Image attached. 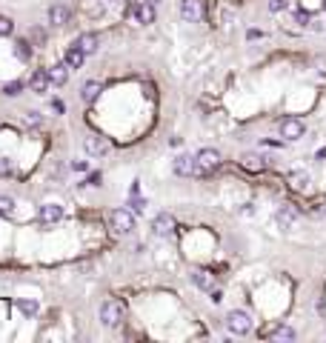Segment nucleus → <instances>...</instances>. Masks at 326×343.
I'll list each match as a JSON object with an SVG mask.
<instances>
[{"label": "nucleus", "instance_id": "f257e3e1", "mask_svg": "<svg viewBox=\"0 0 326 343\" xmlns=\"http://www.w3.org/2000/svg\"><path fill=\"white\" fill-rule=\"evenodd\" d=\"M100 323L103 326H120L123 323V315H126V306L120 303V300H106V303H100Z\"/></svg>", "mask_w": 326, "mask_h": 343}, {"label": "nucleus", "instance_id": "f03ea898", "mask_svg": "<svg viewBox=\"0 0 326 343\" xmlns=\"http://www.w3.org/2000/svg\"><path fill=\"white\" fill-rule=\"evenodd\" d=\"M109 229H112V235H117V238H126V235L135 232V218L126 209H115L109 215Z\"/></svg>", "mask_w": 326, "mask_h": 343}, {"label": "nucleus", "instance_id": "7ed1b4c3", "mask_svg": "<svg viewBox=\"0 0 326 343\" xmlns=\"http://www.w3.org/2000/svg\"><path fill=\"white\" fill-rule=\"evenodd\" d=\"M221 152L218 149H201L194 155V175H209L221 166Z\"/></svg>", "mask_w": 326, "mask_h": 343}, {"label": "nucleus", "instance_id": "20e7f679", "mask_svg": "<svg viewBox=\"0 0 326 343\" xmlns=\"http://www.w3.org/2000/svg\"><path fill=\"white\" fill-rule=\"evenodd\" d=\"M226 329L232 334H249L252 332V315L243 312V309H232L226 315Z\"/></svg>", "mask_w": 326, "mask_h": 343}, {"label": "nucleus", "instance_id": "39448f33", "mask_svg": "<svg viewBox=\"0 0 326 343\" xmlns=\"http://www.w3.org/2000/svg\"><path fill=\"white\" fill-rule=\"evenodd\" d=\"M203 15H206L203 0H180V18H183L186 23H201Z\"/></svg>", "mask_w": 326, "mask_h": 343}, {"label": "nucleus", "instance_id": "423d86ee", "mask_svg": "<svg viewBox=\"0 0 326 343\" xmlns=\"http://www.w3.org/2000/svg\"><path fill=\"white\" fill-rule=\"evenodd\" d=\"M83 152H86L89 158H106V155L112 152V146H109L100 134H86V138H83Z\"/></svg>", "mask_w": 326, "mask_h": 343}, {"label": "nucleus", "instance_id": "0eeeda50", "mask_svg": "<svg viewBox=\"0 0 326 343\" xmlns=\"http://www.w3.org/2000/svg\"><path fill=\"white\" fill-rule=\"evenodd\" d=\"M175 229H177V220H175V215H169V212H160V215H155V220H152V232L160 235V238L175 235Z\"/></svg>", "mask_w": 326, "mask_h": 343}, {"label": "nucleus", "instance_id": "6e6552de", "mask_svg": "<svg viewBox=\"0 0 326 343\" xmlns=\"http://www.w3.org/2000/svg\"><path fill=\"white\" fill-rule=\"evenodd\" d=\"M303 132H306V126H303V120H298V117H286V120H281V138L283 141H300L303 138Z\"/></svg>", "mask_w": 326, "mask_h": 343}, {"label": "nucleus", "instance_id": "1a4fd4ad", "mask_svg": "<svg viewBox=\"0 0 326 343\" xmlns=\"http://www.w3.org/2000/svg\"><path fill=\"white\" fill-rule=\"evenodd\" d=\"M129 15H132L138 23H155V3H149V0H143V3H135V6H129Z\"/></svg>", "mask_w": 326, "mask_h": 343}, {"label": "nucleus", "instance_id": "9d476101", "mask_svg": "<svg viewBox=\"0 0 326 343\" xmlns=\"http://www.w3.org/2000/svg\"><path fill=\"white\" fill-rule=\"evenodd\" d=\"M69 20H72V9L66 3L49 6V23H52V26H69Z\"/></svg>", "mask_w": 326, "mask_h": 343}, {"label": "nucleus", "instance_id": "9b49d317", "mask_svg": "<svg viewBox=\"0 0 326 343\" xmlns=\"http://www.w3.org/2000/svg\"><path fill=\"white\" fill-rule=\"evenodd\" d=\"M172 172L175 175H180V177H186V175H194V155H177L175 160H172Z\"/></svg>", "mask_w": 326, "mask_h": 343}, {"label": "nucleus", "instance_id": "f8f14e48", "mask_svg": "<svg viewBox=\"0 0 326 343\" xmlns=\"http://www.w3.org/2000/svg\"><path fill=\"white\" fill-rule=\"evenodd\" d=\"M286 183H289L295 192H309L312 177H309V172H303V169H295V172H289V175H286Z\"/></svg>", "mask_w": 326, "mask_h": 343}, {"label": "nucleus", "instance_id": "ddd939ff", "mask_svg": "<svg viewBox=\"0 0 326 343\" xmlns=\"http://www.w3.org/2000/svg\"><path fill=\"white\" fill-rule=\"evenodd\" d=\"M275 220H278V226L281 229H295V223H298V212H295V206H281V209L275 212Z\"/></svg>", "mask_w": 326, "mask_h": 343}, {"label": "nucleus", "instance_id": "4468645a", "mask_svg": "<svg viewBox=\"0 0 326 343\" xmlns=\"http://www.w3.org/2000/svg\"><path fill=\"white\" fill-rule=\"evenodd\" d=\"M40 220L43 223H57V220H63V206H57V203H46V206H40Z\"/></svg>", "mask_w": 326, "mask_h": 343}, {"label": "nucleus", "instance_id": "2eb2a0df", "mask_svg": "<svg viewBox=\"0 0 326 343\" xmlns=\"http://www.w3.org/2000/svg\"><path fill=\"white\" fill-rule=\"evenodd\" d=\"M83 60H86V52H83V49H78V46H69V49H66V54H63V63H66L69 69H80V66H83Z\"/></svg>", "mask_w": 326, "mask_h": 343}, {"label": "nucleus", "instance_id": "dca6fc26", "mask_svg": "<svg viewBox=\"0 0 326 343\" xmlns=\"http://www.w3.org/2000/svg\"><path fill=\"white\" fill-rule=\"evenodd\" d=\"M100 92H103V86L97 80H86L83 89H80V97H83V103H95L97 97H100Z\"/></svg>", "mask_w": 326, "mask_h": 343}, {"label": "nucleus", "instance_id": "f3484780", "mask_svg": "<svg viewBox=\"0 0 326 343\" xmlns=\"http://www.w3.org/2000/svg\"><path fill=\"white\" fill-rule=\"evenodd\" d=\"M75 46H78V49H83L86 54H95L97 49H100V37L92 35V32H86V35L78 37V43H75Z\"/></svg>", "mask_w": 326, "mask_h": 343}, {"label": "nucleus", "instance_id": "a211bd4d", "mask_svg": "<svg viewBox=\"0 0 326 343\" xmlns=\"http://www.w3.org/2000/svg\"><path fill=\"white\" fill-rule=\"evenodd\" d=\"M49 86H52V78H49V72H35V75H32V92L43 95Z\"/></svg>", "mask_w": 326, "mask_h": 343}, {"label": "nucleus", "instance_id": "6ab92c4d", "mask_svg": "<svg viewBox=\"0 0 326 343\" xmlns=\"http://www.w3.org/2000/svg\"><path fill=\"white\" fill-rule=\"evenodd\" d=\"M192 283L198 286V289H203V292H209L212 286H215L212 275H209V272H203V269H194V272H192Z\"/></svg>", "mask_w": 326, "mask_h": 343}, {"label": "nucleus", "instance_id": "aec40b11", "mask_svg": "<svg viewBox=\"0 0 326 343\" xmlns=\"http://www.w3.org/2000/svg\"><path fill=\"white\" fill-rule=\"evenodd\" d=\"M49 78H52L54 86H66V80H69V66H66V63L52 66V69H49Z\"/></svg>", "mask_w": 326, "mask_h": 343}, {"label": "nucleus", "instance_id": "412c9836", "mask_svg": "<svg viewBox=\"0 0 326 343\" xmlns=\"http://www.w3.org/2000/svg\"><path fill=\"white\" fill-rule=\"evenodd\" d=\"M269 337L272 340H295V329L292 326H275V329H269Z\"/></svg>", "mask_w": 326, "mask_h": 343}, {"label": "nucleus", "instance_id": "4be33fe9", "mask_svg": "<svg viewBox=\"0 0 326 343\" xmlns=\"http://www.w3.org/2000/svg\"><path fill=\"white\" fill-rule=\"evenodd\" d=\"M240 163H243V169H249V172H260V169L266 166L260 155H243V158H240Z\"/></svg>", "mask_w": 326, "mask_h": 343}, {"label": "nucleus", "instance_id": "5701e85b", "mask_svg": "<svg viewBox=\"0 0 326 343\" xmlns=\"http://www.w3.org/2000/svg\"><path fill=\"white\" fill-rule=\"evenodd\" d=\"M15 54H18L20 60H29V57H32V43H29V40H18V43H15Z\"/></svg>", "mask_w": 326, "mask_h": 343}, {"label": "nucleus", "instance_id": "b1692460", "mask_svg": "<svg viewBox=\"0 0 326 343\" xmlns=\"http://www.w3.org/2000/svg\"><path fill=\"white\" fill-rule=\"evenodd\" d=\"M23 92V80H9L6 86H3V95L6 97H15V95H20Z\"/></svg>", "mask_w": 326, "mask_h": 343}, {"label": "nucleus", "instance_id": "393cba45", "mask_svg": "<svg viewBox=\"0 0 326 343\" xmlns=\"http://www.w3.org/2000/svg\"><path fill=\"white\" fill-rule=\"evenodd\" d=\"M18 309H20V315H26V317L37 315V303H35V300H20Z\"/></svg>", "mask_w": 326, "mask_h": 343}, {"label": "nucleus", "instance_id": "a878e982", "mask_svg": "<svg viewBox=\"0 0 326 343\" xmlns=\"http://www.w3.org/2000/svg\"><path fill=\"white\" fill-rule=\"evenodd\" d=\"M12 212H15V197L0 194V215H12Z\"/></svg>", "mask_w": 326, "mask_h": 343}, {"label": "nucleus", "instance_id": "bb28decb", "mask_svg": "<svg viewBox=\"0 0 326 343\" xmlns=\"http://www.w3.org/2000/svg\"><path fill=\"white\" fill-rule=\"evenodd\" d=\"M12 32H15V23H12V18L0 15V37H9Z\"/></svg>", "mask_w": 326, "mask_h": 343}, {"label": "nucleus", "instance_id": "cd10ccee", "mask_svg": "<svg viewBox=\"0 0 326 343\" xmlns=\"http://www.w3.org/2000/svg\"><path fill=\"white\" fill-rule=\"evenodd\" d=\"M26 123H29V126H40V123H43L40 112H35V109H32V112H26Z\"/></svg>", "mask_w": 326, "mask_h": 343}, {"label": "nucleus", "instance_id": "c85d7f7f", "mask_svg": "<svg viewBox=\"0 0 326 343\" xmlns=\"http://www.w3.org/2000/svg\"><path fill=\"white\" fill-rule=\"evenodd\" d=\"M129 206H132V209L138 212V215H141V212L146 209V200H143V197H138V194H132V200H129Z\"/></svg>", "mask_w": 326, "mask_h": 343}, {"label": "nucleus", "instance_id": "c756f323", "mask_svg": "<svg viewBox=\"0 0 326 343\" xmlns=\"http://www.w3.org/2000/svg\"><path fill=\"white\" fill-rule=\"evenodd\" d=\"M295 20H298L300 26H306L309 20H312V15H309V12H306V9H298V12H295Z\"/></svg>", "mask_w": 326, "mask_h": 343}, {"label": "nucleus", "instance_id": "7c9ffc66", "mask_svg": "<svg viewBox=\"0 0 326 343\" xmlns=\"http://www.w3.org/2000/svg\"><path fill=\"white\" fill-rule=\"evenodd\" d=\"M289 6V0H269V12H283Z\"/></svg>", "mask_w": 326, "mask_h": 343}, {"label": "nucleus", "instance_id": "2f4dec72", "mask_svg": "<svg viewBox=\"0 0 326 343\" xmlns=\"http://www.w3.org/2000/svg\"><path fill=\"white\" fill-rule=\"evenodd\" d=\"M72 169H75V172H86V160H75Z\"/></svg>", "mask_w": 326, "mask_h": 343}, {"label": "nucleus", "instance_id": "473e14b6", "mask_svg": "<svg viewBox=\"0 0 326 343\" xmlns=\"http://www.w3.org/2000/svg\"><path fill=\"white\" fill-rule=\"evenodd\" d=\"M9 160H6V158H3V160H0V175H9Z\"/></svg>", "mask_w": 326, "mask_h": 343}, {"label": "nucleus", "instance_id": "72a5a7b5", "mask_svg": "<svg viewBox=\"0 0 326 343\" xmlns=\"http://www.w3.org/2000/svg\"><path fill=\"white\" fill-rule=\"evenodd\" d=\"M86 183H92V186H97L100 183V175H97V172H92V175L86 177Z\"/></svg>", "mask_w": 326, "mask_h": 343}, {"label": "nucleus", "instance_id": "f704fd0d", "mask_svg": "<svg viewBox=\"0 0 326 343\" xmlns=\"http://www.w3.org/2000/svg\"><path fill=\"white\" fill-rule=\"evenodd\" d=\"M32 37H35L37 43H46V35H43V32H40V29H35V35H32Z\"/></svg>", "mask_w": 326, "mask_h": 343}, {"label": "nucleus", "instance_id": "c9c22d12", "mask_svg": "<svg viewBox=\"0 0 326 343\" xmlns=\"http://www.w3.org/2000/svg\"><path fill=\"white\" fill-rule=\"evenodd\" d=\"M317 72H320V75L326 78V60H317Z\"/></svg>", "mask_w": 326, "mask_h": 343}, {"label": "nucleus", "instance_id": "e433bc0d", "mask_svg": "<svg viewBox=\"0 0 326 343\" xmlns=\"http://www.w3.org/2000/svg\"><path fill=\"white\" fill-rule=\"evenodd\" d=\"M317 160H326V146H323L320 152H317Z\"/></svg>", "mask_w": 326, "mask_h": 343}, {"label": "nucleus", "instance_id": "4c0bfd02", "mask_svg": "<svg viewBox=\"0 0 326 343\" xmlns=\"http://www.w3.org/2000/svg\"><path fill=\"white\" fill-rule=\"evenodd\" d=\"M149 3H160V0H149Z\"/></svg>", "mask_w": 326, "mask_h": 343}]
</instances>
